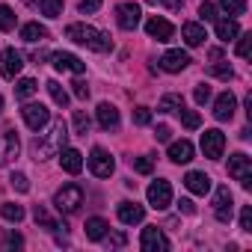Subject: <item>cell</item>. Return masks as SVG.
I'll list each match as a JSON object with an SVG mask.
<instances>
[{"label": "cell", "mask_w": 252, "mask_h": 252, "mask_svg": "<svg viewBox=\"0 0 252 252\" xmlns=\"http://www.w3.org/2000/svg\"><path fill=\"white\" fill-rule=\"evenodd\" d=\"M89 125H92V122H89V116H86L83 110H77V113H74V131L86 137V134H89Z\"/></svg>", "instance_id": "37"}, {"label": "cell", "mask_w": 252, "mask_h": 252, "mask_svg": "<svg viewBox=\"0 0 252 252\" xmlns=\"http://www.w3.org/2000/svg\"><path fill=\"white\" fill-rule=\"evenodd\" d=\"M231 205H234L231 190L228 187H217V193H214V214H217L220 222H231Z\"/></svg>", "instance_id": "11"}, {"label": "cell", "mask_w": 252, "mask_h": 252, "mask_svg": "<svg viewBox=\"0 0 252 252\" xmlns=\"http://www.w3.org/2000/svg\"><path fill=\"white\" fill-rule=\"evenodd\" d=\"M24 68V57L15 51V48H6V51H0V74H3L6 80H15Z\"/></svg>", "instance_id": "7"}, {"label": "cell", "mask_w": 252, "mask_h": 252, "mask_svg": "<svg viewBox=\"0 0 252 252\" xmlns=\"http://www.w3.org/2000/svg\"><path fill=\"white\" fill-rule=\"evenodd\" d=\"M39 9L48 18H60L63 15V0H39Z\"/></svg>", "instance_id": "31"}, {"label": "cell", "mask_w": 252, "mask_h": 252, "mask_svg": "<svg viewBox=\"0 0 252 252\" xmlns=\"http://www.w3.org/2000/svg\"><path fill=\"white\" fill-rule=\"evenodd\" d=\"M36 89H39V83H36L33 77H24V80H18V86H15V98L27 101L30 95H36Z\"/></svg>", "instance_id": "28"}, {"label": "cell", "mask_w": 252, "mask_h": 252, "mask_svg": "<svg viewBox=\"0 0 252 252\" xmlns=\"http://www.w3.org/2000/svg\"><path fill=\"white\" fill-rule=\"evenodd\" d=\"M15 27V12L6 6V3H0V30H3V33H9Z\"/></svg>", "instance_id": "35"}, {"label": "cell", "mask_w": 252, "mask_h": 252, "mask_svg": "<svg viewBox=\"0 0 252 252\" xmlns=\"http://www.w3.org/2000/svg\"><path fill=\"white\" fill-rule=\"evenodd\" d=\"M222 149H225V137H222V131L211 128V131L202 134V152H205V158L220 160V158H222Z\"/></svg>", "instance_id": "9"}, {"label": "cell", "mask_w": 252, "mask_h": 252, "mask_svg": "<svg viewBox=\"0 0 252 252\" xmlns=\"http://www.w3.org/2000/svg\"><path fill=\"white\" fill-rule=\"evenodd\" d=\"M208 74H211V77H217V80H231V77H234V71H231V65H228V63H214V65L208 68Z\"/></svg>", "instance_id": "33"}, {"label": "cell", "mask_w": 252, "mask_h": 252, "mask_svg": "<svg viewBox=\"0 0 252 252\" xmlns=\"http://www.w3.org/2000/svg\"><path fill=\"white\" fill-rule=\"evenodd\" d=\"M18 152H21V143H18V134L15 131H6V149H3V155H0V160H12V158H18Z\"/></svg>", "instance_id": "26"}, {"label": "cell", "mask_w": 252, "mask_h": 252, "mask_svg": "<svg viewBox=\"0 0 252 252\" xmlns=\"http://www.w3.org/2000/svg\"><path fill=\"white\" fill-rule=\"evenodd\" d=\"M143 217H146V211H143V205H137V202H122V205H119V220H122L125 225L143 222Z\"/></svg>", "instance_id": "18"}, {"label": "cell", "mask_w": 252, "mask_h": 252, "mask_svg": "<svg viewBox=\"0 0 252 252\" xmlns=\"http://www.w3.org/2000/svg\"><path fill=\"white\" fill-rule=\"evenodd\" d=\"M169 160L172 163H190L193 160V143L190 140H178L169 146Z\"/></svg>", "instance_id": "20"}, {"label": "cell", "mask_w": 252, "mask_h": 252, "mask_svg": "<svg viewBox=\"0 0 252 252\" xmlns=\"http://www.w3.org/2000/svg\"><path fill=\"white\" fill-rule=\"evenodd\" d=\"M89 169H92V175H98V178H110L113 169H116V163H113V158H110L101 146H95L92 155H89Z\"/></svg>", "instance_id": "8"}, {"label": "cell", "mask_w": 252, "mask_h": 252, "mask_svg": "<svg viewBox=\"0 0 252 252\" xmlns=\"http://www.w3.org/2000/svg\"><path fill=\"white\" fill-rule=\"evenodd\" d=\"M178 211H181V214H196V205H193L190 199H181V202H178Z\"/></svg>", "instance_id": "48"}, {"label": "cell", "mask_w": 252, "mask_h": 252, "mask_svg": "<svg viewBox=\"0 0 252 252\" xmlns=\"http://www.w3.org/2000/svg\"><path fill=\"white\" fill-rule=\"evenodd\" d=\"M71 86H74V98H80V101H86V98H89V86H86L83 80H74Z\"/></svg>", "instance_id": "46"}, {"label": "cell", "mask_w": 252, "mask_h": 252, "mask_svg": "<svg viewBox=\"0 0 252 252\" xmlns=\"http://www.w3.org/2000/svg\"><path fill=\"white\" fill-rule=\"evenodd\" d=\"M234 107H237L234 95H231V92H222V95L214 101V116H217V122H228V119L234 116Z\"/></svg>", "instance_id": "17"}, {"label": "cell", "mask_w": 252, "mask_h": 252, "mask_svg": "<svg viewBox=\"0 0 252 252\" xmlns=\"http://www.w3.org/2000/svg\"><path fill=\"white\" fill-rule=\"evenodd\" d=\"M214 24H217V39H222V42H231L240 36V27L234 18H217Z\"/></svg>", "instance_id": "22"}, {"label": "cell", "mask_w": 252, "mask_h": 252, "mask_svg": "<svg viewBox=\"0 0 252 252\" xmlns=\"http://www.w3.org/2000/svg\"><path fill=\"white\" fill-rule=\"evenodd\" d=\"M98 9H101V0H80V12L92 15V12H98Z\"/></svg>", "instance_id": "45"}, {"label": "cell", "mask_w": 252, "mask_h": 252, "mask_svg": "<svg viewBox=\"0 0 252 252\" xmlns=\"http://www.w3.org/2000/svg\"><path fill=\"white\" fill-rule=\"evenodd\" d=\"M51 60H54V68H57V71H74V74H83V71H86V63H80V57H74V54H68V51H60V54H54Z\"/></svg>", "instance_id": "13"}, {"label": "cell", "mask_w": 252, "mask_h": 252, "mask_svg": "<svg viewBox=\"0 0 252 252\" xmlns=\"http://www.w3.org/2000/svg\"><path fill=\"white\" fill-rule=\"evenodd\" d=\"M9 181H12V187H15L18 193H27V190H30V181H27V175H24V172H12V178H9Z\"/></svg>", "instance_id": "40"}, {"label": "cell", "mask_w": 252, "mask_h": 252, "mask_svg": "<svg viewBox=\"0 0 252 252\" xmlns=\"http://www.w3.org/2000/svg\"><path fill=\"white\" fill-rule=\"evenodd\" d=\"M249 51H252V33H243L240 42H237V57L249 60Z\"/></svg>", "instance_id": "38"}, {"label": "cell", "mask_w": 252, "mask_h": 252, "mask_svg": "<svg viewBox=\"0 0 252 252\" xmlns=\"http://www.w3.org/2000/svg\"><path fill=\"white\" fill-rule=\"evenodd\" d=\"M57 155H60V166H63L68 175H77V172L83 169V155H80L77 149H60Z\"/></svg>", "instance_id": "16"}, {"label": "cell", "mask_w": 252, "mask_h": 252, "mask_svg": "<svg viewBox=\"0 0 252 252\" xmlns=\"http://www.w3.org/2000/svg\"><path fill=\"white\" fill-rule=\"evenodd\" d=\"M107 243H110V246H125V234H110Z\"/></svg>", "instance_id": "50"}, {"label": "cell", "mask_w": 252, "mask_h": 252, "mask_svg": "<svg viewBox=\"0 0 252 252\" xmlns=\"http://www.w3.org/2000/svg\"><path fill=\"white\" fill-rule=\"evenodd\" d=\"M98 125H101L104 131L119 128V110L113 104H98Z\"/></svg>", "instance_id": "21"}, {"label": "cell", "mask_w": 252, "mask_h": 252, "mask_svg": "<svg viewBox=\"0 0 252 252\" xmlns=\"http://www.w3.org/2000/svg\"><path fill=\"white\" fill-rule=\"evenodd\" d=\"M21 39H24V42H42V39H48V30L33 21V24H24V27H21Z\"/></svg>", "instance_id": "25"}, {"label": "cell", "mask_w": 252, "mask_h": 252, "mask_svg": "<svg viewBox=\"0 0 252 252\" xmlns=\"http://www.w3.org/2000/svg\"><path fill=\"white\" fill-rule=\"evenodd\" d=\"M0 217L9 220V222H21V220H24V208L15 205V202H6L3 208H0Z\"/></svg>", "instance_id": "29"}, {"label": "cell", "mask_w": 252, "mask_h": 252, "mask_svg": "<svg viewBox=\"0 0 252 252\" xmlns=\"http://www.w3.org/2000/svg\"><path fill=\"white\" fill-rule=\"evenodd\" d=\"M131 163H134V169H137L140 175H152V169H155V163H152V158H134Z\"/></svg>", "instance_id": "39"}, {"label": "cell", "mask_w": 252, "mask_h": 252, "mask_svg": "<svg viewBox=\"0 0 252 252\" xmlns=\"http://www.w3.org/2000/svg\"><path fill=\"white\" fill-rule=\"evenodd\" d=\"M65 137H68L65 122H63V119H57V122L51 125V134H48V140H45V143H36V158H39V160H45V158L57 155V152L65 146Z\"/></svg>", "instance_id": "2"}, {"label": "cell", "mask_w": 252, "mask_h": 252, "mask_svg": "<svg viewBox=\"0 0 252 252\" xmlns=\"http://www.w3.org/2000/svg\"><path fill=\"white\" fill-rule=\"evenodd\" d=\"M33 217H36V222H39L42 228H51V231H54V228H65V222H63V225H60V222H54V220H51V214H48V211H45L42 205H36Z\"/></svg>", "instance_id": "30"}, {"label": "cell", "mask_w": 252, "mask_h": 252, "mask_svg": "<svg viewBox=\"0 0 252 252\" xmlns=\"http://www.w3.org/2000/svg\"><path fill=\"white\" fill-rule=\"evenodd\" d=\"M6 243H9V249H21V246H24L21 234H9V240H6Z\"/></svg>", "instance_id": "49"}, {"label": "cell", "mask_w": 252, "mask_h": 252, "mask_svg": "<svg viewBox=\"0 0 252 252\" xmlns=\"http://www.w3.org/2000/svg\"><path fill=\"white\" fill-rule=\"evenodd\" d=\"M107 220H101V217H92V220H86V237L89 240H104V234H107Z\"/></svg>", "instance_id": "24"}, {"label": "cell", "mask_w": 252, "mask_h": 252, "mask_svg": "<svg viewBox=\"0 0 252 252\" xmlns=\"http://www.w3.org/2000/svg\"><path fill=\"white\" fill-rule=\"evenodd\" d=\"M48 92H51V98H54L57 107H65V104H68V92H65L57 80H48Z\"/></svg>", "instance_id": "32"}, {"label": "cell", "mask_w": 252, "mask_h": 252, "mask_svg": "<svg viewBox=\"0 0 252 252\" xmlns=\"http://www.w3.org/2000/svg\"><path fill=\"white\" fill-rule=\"evenodd\" d=\"M169 137H172V131L166 128V125H158V128H155V140L158 143H169Z\"/></svg>", "instance_id": "47"}, {"label": "cell", "mask_w": 252, "mask_h": 252, "mask_svg": "<svg viewBox=\"0 0 252 252\" xmlns=\"http://www.w3.org/2000/svg\"><path fill=\"white\" fill-rule=\"evenodd\" d=\"M199 15H202V21H217V6L214 3H202L199 6Z\"/></svg>", "instance_id": "41"}, {"label": "cell", "mask_w": 252, "mask_h": 252, "mask_svg": "<svg viewBox=\"0 0 252 252\" xmlns=\"http://www.w3.org/2000/svg\"><path fill=\"white\" fill-rule=\"evenodd\" d=\"M21 116H24V122H27V128L36 131V134L51 125V110H48L45 104H24Z\"/></svg>", "instance_id": "5"}, {"label": "cell", "mask_w": 252, "mask_h": 252, "mask_svg": "<svg viewBox=\"0 0 252 252\" xmlns=\"http://www.w3.org/2000/svg\"><path fill=\"white\" fill-rule=\"evenodd\" d=\"M134 122H137V125H149V122H152V110H149V107H137V110H134Z\"/></svg>", "instance_id": "43"}, {"label": "cell", "mask_w": 252, "mask_h": 252, "mask_svg": "<svg viewBox=\"0 0 252 252\" xmlns=\"http://www.w3.org/2000/svg\"><path fill=\"white\" fill-rule=\"evenodd\" d=\"M0 113H3V95H0Z\"/></svg>", "instance_id": "52"}, {"label": "cell", "mask_w": 252, "mask_h": 252, "mask_svg": "<svg viewBox=\"0 0 252 252\" xmlns=\"http://www.w3.org/2000/svg\"><path fill=\"white\" fill-rule=\"evenodd\" d=\"M140 15H143V12H140L137 3H122V6H116V21H119L122 30H137Z\"/></svg>", "instance_id": "12"}, {"label": "cell", "mask_w": 252, "mask_h": 252, "mask_svg": "<svg viewBox=\"0 0 252 252\" xmlns=\"http://www.w3.org/2000/svg\"><path fill=\"white\" fill-rule=\"evenodd\" d=\"M184 184H187V190L196 193V196H205V193L211 190V178H208L205 172H196V169L184 175Z\"/></svg>", "instance_id": "19"}, {"label": "cell", "mask_w": 252, "mask_h": 252, "mask_svg": "<svg viewBox=\"0 0 252 252\" xmlns=\"http://www.w3.org/2000/svg\"><path fill=\"white\" fill-rule=\"evenodd\" d=\"M228 175H231L234 181H240L243 190H249V187H252V160H249L243 152L231 155V158H228Z\"/></svg>", "instance_id": "3"}, {"label": "cell", "mask_w": 252, "mask_h": 252, "mask_svg": "<svg viewBox=\"0 0 252 252\" xmlns=\"http://www.w3.org/2000/svg\"><path fill=\"white\" fill-rule=\"evenodd\" d=\"M181 36H184V42H187L190 48H199V45L205 42V27L190 21V24H184V27H181Z\"/></svg>", "instance_id": "23"}, {"label": "cell", "mask_w": 252, "mask_h": 252, "mask_svg": "<svg viewBox=\"0 0 252 252\" xmlns=\"http://www.w3.org/2000/svg\"><path fill=\"white\" fill-rule=\"evenodd\" d=\"M24 3H33V0H24Z\"/></svg>", "instance_id": "53"}, {"label": "cell", "mask_w": 252, "mask_h": 252, "mask_svg": "<svg viewBox=\"0 0 252 252\" xmlns=\"http://www.w3.org/2000/svg\"><path fill=\"white\" fill-rule=\"evenodd\" d=\"M193 98H196V104H208L211 101V86H196V92H193Z\"/></svg>", "instance_id": "42"}, {"label": "cell", "mask_w": 252, "mask_h": 252, "mask_svg": "<svg viewBox=\"0 0 252 252\" xmlns=\"http://www.w3.org/2000/svg\"><path fill=\"white\" fill-rule=\"evenodd\" d=\"M187 65H190V57H187L184 51H166V54L160 57V68L169 71V74H178V71H184Z\"/></svg>", "instance_id": "15"}, {"label": "cell", "mask_w": 252, "mask_h": 252, "mask_svg": "<svg viewBox=\"0 0 252 252\" xmlns=\"http://www.w3.org/2000/svg\"><path fill=\"white\" fill-rule=\"evenodd\" d=\"M146 30H149V36L158 39V42H169V39L175 36V27H172L166 18H158V15L146 21Z\"/></svg>", "instance_id": "14"}, {"label": "cell", "mask_w": 252, "mask_h": 252, "mask_svg": "<svg viewBox=\"0 0 252 252\" xmlns=\"http://www.w3.org/2000/svg\"><path fill=\"white\" fill-rule=\"evenodd\" d=\"M65 36H68L71 42H77V45H86V48L98 51V54H104V51L113 48L110 33H101V30H95V27H89V24H68V27H65Z\"/></svg>", "instance_id": "1"}, {"label": "cell", "mask_w": 252, "mask_h": 252, "mask_svg": "<svg viewBox=\"0 0 252 252\" xmlns=\"http://www.w3.org/2000/svg\"><path fill=\"white\" fill-rule=\"evenodd\" d=\"M181 107H184V98H181V95H175V92L163 95V98H160V104H158V110H160V113H178Z\"/></svg>", "instance_id": "27"}, {"label": "cell", "mask_w": 252, "mask_h": 252, "mask_svg": "<svg viewBox=\"0 0 252 252\" xmlns=\"http://www.w3.org/2000/svg\"><path fill=\"white\" fill-rule=\"evenodd\" d=\"M220 6H222L228 15H243V12H246V0H220Z\"/></svg>", "instance_id": "36"}, {"label": "cell", "mask_w": 252, "mask_h": 252, "mask_svg": "<svg viewBox=\"0 0 252 252\" xmlns=\"http://www.w3.org/2000/svg\"><path fill=\"white\" fill-rule=\"evenodd\" d=\"M178 113H181V122H184V128H187V131H196L199 125H202V116H199L196 110H184V107H181Z\"/></svg>", "instance_id": "34"}, {"label": "cell", "mask_w": 252, "mask_h": 252, "mask_svg": "<svg viewBox=\"0 0 252 252\" xmlns=\"http://www.w3.org/2000/svg\"><path fill=\"white\" fill-rule=\"evenodd\" d=\"M140 243H143V249H146V252H166V249H169V240H166V234H163L158 225L143 228Z\"/></svg>", "instance_id": "10"}, {"label": "cell", "mask_w": 252, "mask_h": 252, "mask_svg": "<svg viewBox=\"0 0 252 252\" xmlns=\"http://www.w3.org/2000/svg\"><path fill=\"white\" fill-rule=\"evenodd\" d=\"M149 205H152L155 211H166V208L172 205V187H169V181L158 178V181L149 184Z\"/></svg>", "instance_id": "6"}, {"label": "cell", "mask_w": 252, "mask_h": 252, "mask_svg": "<svg viewBox=\"0 0 252 252\" xmlns=\"http://www.w3.org/2000/svg\"><path fill=\"white\" fill-rule=\"evenodd\" d=\"M54 205L60 214H74L80 205H83V190L77 184H65L57 196H54Z\"/></svg>", "instance_id": "4"}, {"label": "cell", "mask_w": 252, "mask_h": 252, "mask_svg": "<svg viewBox=\"0 0 252 252\" xmlns=\"http://www.w3.org/2000/svg\"><path fill=\"white\" fill-rule=\"evenodd\" d=\"M240 228H243V231H252V208H249V205L240 211Z\"/></svg>", "instance_id": "44"}, {"label": "cell", "mask_w": 252, "mask_h": 252, "mask_svg": "<svg viewBox=\"0 0 252 252\" xmlns=\"http://www.w3.org/2000/svg\"><path fill=\"white\" fill-rule=\"evenodd\" d=\"M152 3H155V0H152ZM160 3L169 6V9H181V0H160Z\"/></svg>", "instance_id": "51"}]
</instances>
